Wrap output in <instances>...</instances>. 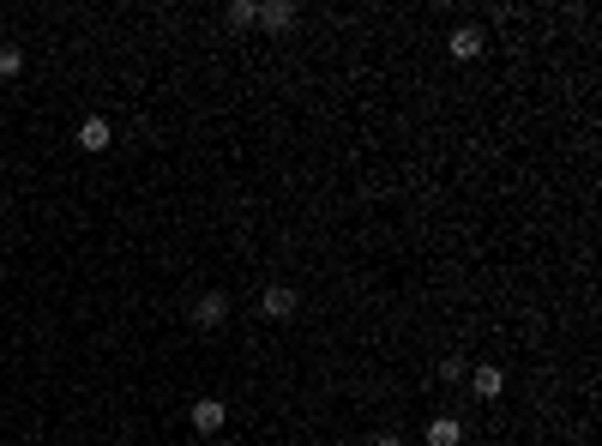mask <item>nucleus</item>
<instances>
[{
  "label": "nucleus",
  "mask_w": 602,
  "mask_h": 446,
  "mask_svg": "<svg viewBox=\"0 0 602 446\" xmlns=\"http://www.w3.org/2000/svg\"><path fill=\"white\" fill-rule=\"evenodd\" d=\"M19 73H24V49L0 42V79H19Z\"/></svg>",
  "instance_id": "1a4fd4ad"
},
{
  "label": "nucleus",
  "mask_w": 602,
  "mask_h": 446,
  "mask_svg": "<svg viewBox=\"0 0 602 446\" xmlns=\"http://www.w3.org/2000/svg\"><path fill=\"white\" fill-rule=\"evenodd\" d=\"M229 428V405L223 398H199L193 405V434H223Z\"/></svg>",
  "instance_id": "f257e3e1"
},
{
  "label": "nucleus",
  "mask_w": 602,
  "mask_h": 446,
  "mask_svg": "<svg viewBox=\"0 0 602 446\" xmlns=\"http://www.w3.org/2000/svg\"><path fill=\"white\" fill-rule=\"evenodd\" d=\"M470 392L494 405V398H500V392H506V374H500V368H488V362H482V368H470Z\"/></svg>",
  "instance_id": "423d86ee"
},
{
  "label": "nucleus",
  "mask_w": 602,
  "mask_h": 446,
  "mask_svg": "<svg viewBox=\"0 0 602 446\" xmlns=\"http://www.w3.org/2000/svg\"><path fill=\"white\" fill-rule=\"evenodd\" d=\"M440 374H446V380H464L470 368H464V356H446V362H440Z\"/></svg>",
  "instance_id": "9b49d317"
},
{
  "label": "nucleus",
  "mask_w": 602,
  "mask_h": 446,
  "mask_svg": "<svg viewBox=\"0 0 602 446\" xmlns=\"http://www.w3.org/2000/svg\"><path fill=\"white\" fill-rule=\"evenodd\" d=\"M374 446H403V434H374Z\"/></svg>",
  "instance_id": "f8f14e48"
},
{
  "label": "nucleus",
  "mask_w": 602,
  "mask_h": 446,
  "mask_svg": "<svg viewBox=\"0 0 602 446\" xmlns=\"http://www.w3.org/2000/svg\"><path fill=\"white\" fill-rule=\"evenodd\" d=\"M421 441L428 446H464V423L458 416H434V423L421 428Z\"/></svg>",
  "instance_id": "39448f33"
},
{
  "label": "nucleus",
  "mask_w": 602,
  "mask_h": 446,
  "mask_svg": "<svg viewBox=\"0 0 602 446\" xmlns=\"http://www.w3.org/2000/svg\"><path fill=\"white\" fill-rule=\"evenodd\" d=\"M193 320H199L205 332H211V326H223V320H229V296H223V290H205L199 302H193Z\"/></svg>",
  "instance_id": "7ed1b4c3"
},
{
  "label": "nucleus",
  "mask_w": 602,
  "mask_h": 446,
  "mask_svg": "<svg viewBox=\"0 0 602 446\" xmlns=\"http://www.w3.org/2000/svg\"><path fill=\"white\" fill-rule=\"evenodd\" d=\"M253 24H265V31H289V24H296V6H289V0H265Z\"/></svg>",
  "instance_id": "6e6552de"
},
{
  "label": "nucleus",
  "mask_w": 602,
  "mask_h": 446,
  "mask_svg": "<svg viewBox=\"0 0 602 446\" xmlns=\"http://www.w3.org/2000/svg\"><path fill=\"white\" fill-rule=\"evenodd\" d=\"M446 49H452V61H476V55H482V31H476V24H458Z\"/></svg>",
  "instance_id": "0eeeda50"
},
{
  "label": "nucleus",
  "mask_w": 602,
  "mask_h": 446,
  "mask_svg": "<svg viewBox=\"0 0 602 446\" xmlns=\"http://www.w3.org/2000/svg\"><path fill=\"white\" fill-rule=\"evenodd\" d=\"M296 308H301V296H296L289 284H271V290L260 296V314H265V320H289Z\"/></svg>",
  "instance_id": "f03ea898"
},
{
  "label": "nucleus",
  "mask_w": 602,
  "mask_h": 446,
  "mask_svg": "<svg viewBox=\"0 0 602 446\" xmlns=\"http://www.w3.org/2000/svg\"><path fill=\"white\" fill-rule=\"evenodd\" d=\"M79 145L84 151H109V145H115V127L102 121V115H84L79 121Z\"/></svg>",
  "instance_id": "20e7f679"
},
{
  "label": "nucleus",
  "mask_w": 602,
  "mask_h": 446,
  "mask_svg": "<svg viewBox=\"0 0 602 446\" xmlns=\"http://www.w3.org/2000/svg\"><path fill=\"white\" fill-rule=\"evenodd\" d=\"M223 19H229V24H253V19H260V6H253V0H229V13H223Z\"/></svg>",
  "instance_id": "9d476101"
}]
</instances>
